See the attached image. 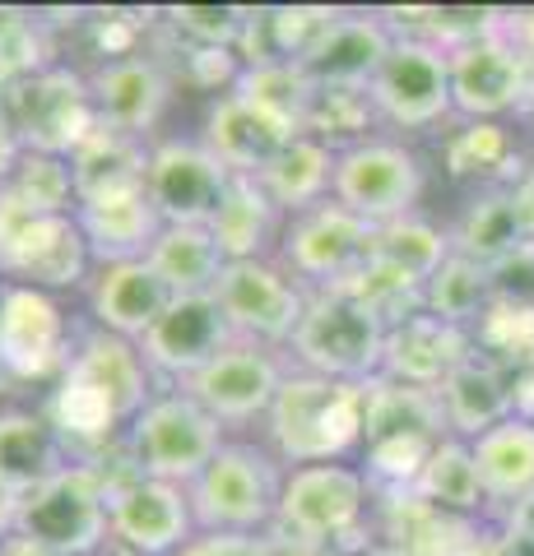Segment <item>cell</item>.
<instances>
[{
    "mask_svg": "<svg viewBox=\"0 0 534 556\" xmlns=\"http://www.w3.org/2000/svg\"><path fill=\"white\" fill-rule=\"evenodd\" d=\"M474 357V334L460 325H446L427 311L395 320L386 329V357H382V376L400 380L413 390H442L451 371H460Z\"/></svg>",
    "mask_w": 534,
    "mask_h": 556,
    "instance_id": "obj_21",
    "label": "cell"
},
{
    "mask_svg": "<svg viewBox=\"0 0 534 556\" xmlns=\"http://www.w3.org/2000/svg\"><path fill=\"white\" fill-rule=\"evenodd\" d=\"M502 529H507V533H525V538H534V496L516 501V506L502 510Z\"/></svg>",
    "mask_w": 534,
    "mask_h": 556,
    "instance_id": "obj_50",
    "label": "cell"
},
{
    "mask_svg": "<svg viewBox=\"0 0 534 556\" xmlns=\"http://www.w3.org/2000/svg\"><path fill=\"white\" fill-rule=\"evenodd\" d=\"M149 144L153 139L112 130V126H102L98 121V130L71 153V177H75L79 204L140 195L145 172H149Z\"/></svg>",
    "mask_w": 534,
    "mask_h": 556,
    "instance_id": "obj_27",
    "label": "cell"
},
{
    "mask_svg": "<svg viewBox=\"0 0 534 556\" xmlns=\"http://www.w3.org/2000/svg\"><path fill=\"white\" fill-rule=\"evenodd\" d=\"M372 126H376V108L368 89H316L302 135H316L339 153L358 144V139H372Z\"/></svg>",
    "mask_w": 534,
    "mask_h": 556,
    "instance_id": "obj_42",
    "label": "cell"
},
{
    "mask_svg": "<svg viewBox=\"0 0 534 556\" xmlns=\"http://www.w3.org/2000/svg\"><path fill=\"white\" fill-rule=\"evenodd\" d=\"M386 329L390 325L376 311H368L344 288H321L307 298L302 325L288 343V362L302 371L331 376V380L368 386V380L382 376Z\"/></svg>",
    "mask_w": 534,
    "mask_h": 556,
    "instance_id": "obj_6",
    "label": "cell"
},
{
    "mask_svg": "<svg viewBox=\"0 0 534 556\" xmlns=\"http://www.w3.org/2000/svg\"><path fill=\"white\" fill-rule=\"evenodd\" d=\"M233 172L223 167L204 139L196 135H163L149 144V172H145V195L159 208L163 223H186V228H210L223 195H228Z\"/></svg>",
    "mask_w": 534,
    "mask_h": 556,
    "instance_id": "obj_15",
    "label": "cell"
},
{
    "mask_svg": "<svg viewBox=\"0 0 534 556\" xmlns=\"http://www.w3.org/2000/svg\"><path fill=\"white\" fill-rule=\"evenodd\" d=\"M75 343L79 334L57 292L24 283L0 288V371L14 380H61Z\"/></svg>",
    "mask_w": 534,
    "mask_h": 556,
    "instance_id": "obj_12",
    "label": "cell"
},
{
    "mask_svg": "<svg viewBox=\"0 0 534 556\" xmlns=\"http://www.w3.org/2000/svg\"><path fill=\"white\" fill-rule=\"evenodd\" d=\"M65 376L79 380L84 390H94L102 404L116 413V422L131 427L140 408L159 394V380L145 367V353L140 343H131L122 334H108V329H84L79 343H75V357Z\"/></svg>",
    "mask_w": 534,
    "mask_h": 556,
    "instance_id": "obj_20",
    "label": "cell"
},
{
    "mask_svg": "<svg viewBox=\"0 0 534 556\" xmlns=\"http://www.w3.org/2000/svg\"><path fill=\"white\" fill-rule=\"evenodd\" d=\"M288 371H293V362L284 348L237 339L223 348L210 367L186 380L182 390L191 394L196 404L210 408L223 422V431H233V427L265 422V413L274 408V399H280Z\"/></svg>",
    "mask_w": 534,
    "mask_h": 556,
    "instance_id": "obj_13",
    "label": "cell"
},
{
    "mask_svg": "<svg viewBox=\"0 0 534 556\" xmlns=\"http://www.w3.org/2000/svg\"><path fill=\"white\" fill-rule=\"evenodd\" d=\"M172 24L191 47L204 51H237L243 33L251 24V10H237V5H182L172 10Z\"/></svg>",
    "mask_w": 534,
    "mask_h": 556,
    "instance_id": "obj_44",
    "label": "cell"
},
{
    "mask_svg": "<svg viewBox=\"0 0 534 556\" xmlns=\"http://www.w3.org/2000/svg\"><path fill=\"white\" fill-rule=\"evenodd\" d=\"M502 538H507V556H534V538H525V533H507V529H502Z\"/></svg>",
    "mask_w": 534,
    "mask_h": 556,
    "instance_id": "obj_54",
    "label": "cell"
},
{
    "mask_svg": "<svg viewBox=\"0 0 534 556\" xmlns=\"http://www.w3.org/2000/svg\"><path fill=\"white\" fill-rule=\"evenodd\" d=\"M530 116H534V98H530Z\"/></svg>",
    "mask_w": 534,
    "mask_h": 556,
    "instance_id": "obj_56",
    "label": "cell"
},
{
    "mask_svg": "<svg viewBox=\"0 0 534 556\" xmlns=\"http://www.w3.org/2000/svg\"><path fill=\"white\" fill-rule=\"evenodd\" d=\"M0 288H5V283H0Z\"/></svg>",
    "mask_w": 534,
    "mask_h": 556,
    "instance_id": "obj_57",
    "label": "cell"
},
{
    "mask_svg": "<svg viewBox=\"0 0 534 556\" xmlns=\"http://www.w3.org/2000/svg\"><path fill=\"white\" fill-rule=\"evenodd\" d=\"M382 501V547L390 556H470L474 538L484 533L479 519L442 515L423 496L413 492H390Z\"/></svg>",
    "mask_w": 534,
    "mask_h": 556,
    "instance_id": "obj_28",
    "label": "cell"
},
{
    "mask_svg": "<svg viewBox=\"0 0 534 556\" xmlns=\"http://www.w3.org/2000/svg\"><path fill=\"white\" fill-rule=\"evenodd\" d=\"M149 265L172 288V298H191V292H214L219 274L228 269V255H223L210 228L163 223V232L149 251Z\"/></svg>",
    "mask_w": 534,
    "mask_h": 556,
    "instance_id": "obj_35",
    "label": "cell"
},
{
    "mask_svg": "<svg viewBox=\"0 0 534 556\" xmlns=\"http://www.w3.org/2000/svg\"><path fill=\"white\" fill-rule=\"evenodd\" d=\"M284 208L265 195L256 177H233L228 195H223L219 214L210 218V232L228 260H265L280 251L284 237Z\"/></svg>",
    "mask_w": 534,
    "mask_h": 556,
    "instance_id": "obj_31",
    "label": "cell"
},
{
    "mask_svg": "<svg viewBox=\"0 0 534 556\" xmlns=\"http://www.w3.org/2000/svg\"><path fill=\"white\" fill-rule=\"evenodd\" d=\"M474 445V464L484 478L488 506H516V501L534 496V422L530 417H507L493 431H484Z\"/></svg>",
    "mask_w": 534,
    "mask_h": 556,
    "instance_id": "obj_34",
    "label": "cell"
},
{
    "mask_svg": "<svg viewBox=\"0 0 534 556\" xmlns=\"http://www.w3.org/2000/svg\"><path fill=\"white\" fill-rule=\"evenodd\" d=\"M335 159L339 153L316 135H293L274 159L256 172L265 195L284 208V218L307 214L335 195Z\"/></svg>",
    "mask_w": 534,
    "mask_h": 556,
    "instance_id": "obj_30",
    "label": "cell"
},
{
    "mask_svg": "<svg viewBox=\"0 0 534 556\" xmlns=\"http://www.w3.org/2000/svg\"><path fill=\"white\" fill-rule=\"evenodd\" d=\"M521 241H530V237L521 232V218H516V208H511L507 186L502 190H479V195L470 200V208H464V214L456 218V228H451V251L474 260V265H484V269H493L497 260H502L507 251H516Z\"/></svg>",
    "mask_w": 534,
    "mask_h": 556,
    "instance_id": "obj_38",
    "label": "cell"
},
{
    "mask_svg": "<svg viewBox=\"0 0 534 556\" xmlns=\"http://www.w3.org/2000/svg\"><path fill=\"white\" fill-rule=\"evenodd\" d=\"M200 139H204V149L233 172V177H256V172H261L293 139V130L280 126L274 116H265L243 93L228 89V93H214L210 112H204Z\"/></svg>",
    "mask_w": 534,
    "mask_h": 556,
    "instance_id": "obj_24",
    "label": "cell"
},
{
    "mask_svg": "<svg viewBox=\"0 0 534 556\" xmlns=\"http://www.w3.org/2000/svg\"><path fill=\"white\" fill-rule=\"evenodd\" d=\"M228 343H237L228 316L214 292H191V298H172L167 311L149 325L140 339L145 367L153 371L163 390H182L196 371H204Z\"/></svg>",
    "mask_w": 534,
    "mask_h": 556,
    "instance_id": "obj_18",
    "label": "cell"
},
{
    "mask_svg": "<svg viewBox=\"0 0 534 556\" xmlns=\"http://www.w3.org/2000/svg\"><path fill=\"white\" fill-rule=\"evenodd\" d=\"M507 195H511L516 218H521V232L534 241V167H525L521 177H516V181L507 186Z\"/></svg>",
    "mask_w": 534,
    "mask_h": 556,
    "instance_id": "obj_48",
    "label": "cell"
},
{
    "mask_svg": "<svg viewBox=\"0 0 534 556\" xmlns=\"http://www.w3.org/2000/svg\"><path fill=\"white\" fill-rule=\"evenodd\" d=\"M0 102H5L24 149H33V153L71 159L84 139L98 130L89 75H79L71 65H57V61L42 65L38 75L10 84V89H0Z\"/></svg>",
    "mask_w": 534,
    "mask_h": 556,
    "instance_id": "obj_8",
    "label": "cell"
},
{
    "mask_svg": "<svg viewBox=\"0 0 534 556\" xmlns=\"http://www.w3.org/2000/svg\"><path fill=\"white\" fill-rule=\"evenodd\" d=\"M507 38L521 47V56L534 65V5L530 10H516V14H507Z\"/></svg>",
    "mask_w": 534,
    "mask_h": 556,
    "instance_id": "obj_49",
    "label": "cell"
},
{
    "mask_svg": "<svg viewBox=\"0 0 534 556\" xmlns=\"http://www.w3.org/2000/svg\"><path fill=\"white\" fill-rule=\"evenodd\" d=\"M470 334H474V353L507 367L511 376L534 367V306L493 302Z\"/></svg>",
    "mask_w": 534,
    "mask_h": 556,
    "instance_id": "obj_41",
    "label": "cell"
},
{
    "mask_svg": "<svg viewBox=\"0 0 534 556\" xmlns=\"http://www.w3.org/2000/svg\"><path fill=\"white\" fill-rule=\"evenodd\" d=\"M274 260H280L307 292L339 288L372 260V223L349 214L339 200H325V204L307 208V214H293L284 223Z\"/></svg>",
    "mask_w": 534,
    "mask_h": 556,
    "instance_id": "obj_10",
    "label": "cell"
},
{
    "mask_svg": "<svg viewBox=\"0 0 534 556\" xmlns=\"http://www.w3.org/2000/svg\"><path fill=\"white\" fill-rule=\"evenodd\" d=\"M288 464L265 441L228 437L210 468L186 486L200 533H233V538H270L280 525Z\"/></svg>",
    "mask_w": 534,
    "mask_h": 556,
    "instance_id": "obj_2",
    "label": "cell"
},
{
    "mask_svg": "<svg viewBox=\"0 0 534 556\" xmlns=\"http://www.w3.org/2000/svg\"><path fill=\"white\" fill-rule=\"evenodd\" d=\"M451 255H456L451 232L437 228V223L423 218V214H409V218H395V223L372 228V260L395 269V274L413 278V283H427Z\"/></svg>",
    "mask_w": 534,
    "mask_h": 556,
    "instance_id": "obj_37",
    "label": "cell"
},
{
    "mask_svg": "<svg viewBox=\"0 0 534 556\" xmlns=\"http://www.w3.org/2000/svg\"><path fill=\"white\" fill-rule=\"evenodd\" d=\"M172 302V288L153 274L149 260H126V265H98L89 288H84V306H89L94 329L122 334L140 343L149 325L163 316Z\"/></svg>",
    "mask_w": 534,
    "mask_h": 556,
    "instance_id": "obj_23",
    "label": "cell"
},
{
    "mask_svg": "<svg viewBox=\"0 0 534 556\" xmlns=\"http://www.w3.org/2000/svg\"><path fill=\"white\" fill-rule=\"evenodd\" d=\"M89 89L98 121L112 130L153 139L159 121L172 108V75L149 51H112L89 70Z\"/></svg>",
    "mask_w": 534,
    "mask_h": 556,
    "instance_id": "obj_19",
    "label": "cell"
},
{
    "mask_svg": "<svg viewBox=\"0 0 534 556\" xmlns=\"http://www.w3.org/2000/svg\"><path fill=\"white\" fill-rule=\"evenodd\" d=\"M488 306H493V278L484 265H474V260H464V255H451L423 283V311L446 325L474 329Z\"/></svg>",
    "mask_w": 534,
    "mask_h": 556,
    "instance_id": "obj_40",
    "label": "cell"
},
{
    "mask_svg": "<svg viewBox=\"0 0 534 556\" xmlns=\"http://www.w3.org/2000/svg\"><path fill=\"white\" fill-rule=\"evenodd\" d=\"M413 496H423L442 515L479 519L488 496H484V478H479V464H474V445L460 437H442L437 450L427 455L419 482H413Z\"/></svg>",
    "mask_w": 534,
    "mask_h": 556,
    "instance_id": "obj_36",
    "label": "cell"
},
{
    "mask_svg": "<svg viewBox=\"0 0 534 556\" xmlns=\"http://www.w3.org/2000/svg\"><path fill=\"white\" fill-rule=\"evenodd\" d=\"M488 278H493V302L534 306V241H521L516 251H507L488 269Z\"/></svg>",
    "mask_w": 534,
    "mask_h": 556,
    "instance_id": "obj_45",
    "label": "cell"
},
{
    "mask_svg": "<svg viewBox=\"0 0 534 556\" xmlns=\"http://www.w3.org/2000/svg\"><path fill=\"white\" fill-rule=\"evenodd\" d=\"M372 482L363 464H302L288 468L284 501H280V525H274V543L284 547H312L331 552L344 538H353L372 515Z\"/></svg>",
    "mask_w": 534,
    "mask_h": 556,
    "instance_id": "obj_4",
    "label": "cell"
},
{
    "mask_svg": "<svg viewBox=\"0 0 534 556\" xmlns=\"http://www.w3.org/2000/svg\"><path fill=\"white\" fill-rule=\"evenodd\" d=\"M79 232L94 251V269L98 265H126V260H149L153 241L163 232L159 208L149 204V195H122V200H98V204H79L75 208Z\"/></svg>",
    "mask_w": 534,
    "mask_h": 556,
    "instance_id": "obj_29",
    "label": "cell"
},
{
    "mask_svg": "<svg viewBox=\"0 0 534 556\" xmlns=\"http://www.w3.org/2000/svg\"><path fill=\"white\" fill-rule=\"evenodd\" d=\"M516 413L530 417V422H534V367L516 371Z\"/></svg>",
    "mask_w": 534,
    "mask_h": 556,
    "instance_id": "obj_51",
    "label": "cell"
},
{
    "mask_svg": "<svg viewBox=\"0 0 534 556\" xmlns=\"http://www.w3.org/2000/svg\"><path fill=\"white\" fill-rule=\"evenodd\" d=\"M368 93H372L376 121L395 130H433L456 112L446 51L419 38H395L390 56L376 70Z\"/></svg>",
    "mask_w": 534,
    "mask_h": 556,
    "instance_id": "obj_16",
    "label": "cell"
},
{
    "mask_svg": "<svg viewBox=\"0 0 534 556\" xmlns=\"http://www.w3.org/2000/svg\"><path fill=\"white\" fill-rule=\"evenodd\" d=\"M94 251L79 232L75 214H38L0 186V283H24L42 292L89 288Z\"/></svg>",
    "mask_w": 534,
    "mask_h": 556,
    "instance_id": "obj_3",
    "label": "cell"
},
{
    "mask_svg": "<svg viewBox=\"0 0 534 556\" xmlns=\"http://www.w3.org/2000/svg\"><path fill=\"white\" fill-rule=\"evenodd\" d=\"M446 65H451L456 116L464 121H502L507 112L530 108V98H534V65L507 38V20L502 28L484 33V38L451 47L446 51Z\"/></svg>",
    "mask_w": 534,
    "mask_h": 556,
    "instance_id": "obj_14",
    "label": "cell"
},
{
    "mask_svg": "<svg viewBox=\"0 0 534 556\" xmlns=\"http://www.w3.org/2000/svg\"><path fill=\"white\" fill-rule=\"evenodd\" d=\"M423 181H427L423 163L405 139L372 135V139H358V144L339 149L331 200H339L349 214L372 223V228H382V223L419 214Z\"/></svg>",
    "mask_w": 534,
    "mask_h": 556,
    "instance_id": "obj_9",
    "label": "cell"
},
{
    "mask_svg": "<svg viewBox=\"0 0 534 556\" xmlns=\"http://www.w3.org/2000/svg\"><path fill=\"white\" fill-rule=\"evenodd\" d=\"M214 298H219L237 339L284 348L288 353L312 292H307L274 255H265V260H228V269H223L219 283H214Z\"/></svg>",
    "mask_w": 534,
    "mask_h": 556,
    "instance_id": "obj_11",
    "label": "cell"
},
{
    "mask_svg": "<svg viewBox=\"0 0 534 556\" xmlns=\"http://www.w3.org/2000/svg\"><path fill=\"white\" fill-rule=\"evenodd\" d=\"M233 93H243L247 102H256L265 116H274L293 135H302L316 84L307 79V70L298 61H256V65H243Z\"/></svg>",
    "mask_w": 534,
    "mask_h": 556,
    "instance_id": "obj_39",
    "label": "cell"
},
{
    "mask_svg": "<svg viewBox=\"0 0 534 556\" xmlns=\"http://www.w3.org/2000/svg\"><path fill=\"white\" fill-rule=\"evenodd\" d=\"M122 441H126V459L135 473L191 486L223 450L228 431L186 390H159L140 408V417L126 427Z\"/></svg>",
    "mask_w": 534,
    "mask_h": 556,
    "instance_id": "obj_7",
    "label": "cell"
},
{
    "mask_svg": "<svg viewBox=\"0 0 534 556\" xmlns=\"http://www.w3.org/2000/svg\"><path fill=\"white\" fill-rule=\"evenodd\" d=\"M108 492L112 478H102L94 459H75L61 468L38 492L14 501V538H28L57 556H98L112 543L108 525Z\"/></svg>",
    "mask_w": 534,
    "mask_h": 556,
    "instance_id": "obj_5",
    "label": "cell"
},
{
    "mask_svg": "<svg viewBox=\"0 0 534 556\" xmlns=\"http://www.w3.org/2000/svg\"><path fill=\"white\" fill-rule=\"evenodd\" d=\"M24 153H28V149H24V139H20V130H14V121H10V112H5V102H0V186L14 177V167H20Z\"/></svg>",
    "mask_w": 534,
    "mask_h": 556,
    "instance_id": "obj_47",
    "label": "cell"
},
{
    "mask_svg": "<svg viewBox=\"0 0 534 556\" xmlns=\"http://www.w3.org/2000/svg\"><path fill=\"white\" fill-rule=\"evenodd\" d=\"M437 404H442V417H446V437L479 441L497 422L516 417V376L474 353L437 390Z\"/></svg>",
    "mask_w": 534,
    "mask_h": 556,
    "instance_id": "obj_26",
    "label": "cell"
},
{
    "mask_svg": "<svg viewBox=\"0 0 534 556\" xmlns=\"http://www.w3.org/2000/svg\"><path fill=\"white\" fill-rule=\"evenodd\" d=\"M71 445L57 437L42 408H0V492L20 501L71 468Z\"/></svg>",
    "mask_w": 534,
    "mask_h": 556,
    "instance_id": "obj_25",
    "label": "cell"
},
{
    "mask_svg": "<svg viewBox=\"0 0 534 556\" xmlns=\"http://www.w3.org/2000/svg\"><path fill=\"white\" fill-rule=\"evenodd\" d=\"M10 525H14V501H10L5 492H0V538L10 533Z\"/></svg>",
    "mask_w": 534,
    "mask_h": 556,
    "instance_id": "obj_55",
    "label": "cell"
},
{
    "mask_svg": "<svg viewBox=\"0 0 534 556\" xmlns=\"http://www.w3.org/2000/svg\"><path fill=\"white\" fill-rule=\"evenodd\" d=\"M442 437H446V417L437 404V390H413V386H400V380H386V376L368 380L363 450L368 445H395V441L437 445Z\"/></svg>",
    "mask_w": 534,
    "mask_h": 556,
    "instance_id": "obj_32",
    "label": "cell"
},
{
    "mask_svg": "<svg viewBox=\"0 0 534 556\" xmlns=\"http://www.w3.org/2000/svg\"><path fill=\"white\" fill-rule=\"evenodd\" d=\"M172 556H280L274 538H233V533H196Z\"/></svg>",
    "mask_w": 534,
    "mask_h": 556,
    "instance_id": "obj_46",
    "label": "cell"
},
{
    "mask_svg": "<svg viewBox=\"0 0 534 556\" xmlns=\"http://www.w3.org/2000/svg\"><path fill=\"white\" fill-rule=\"evenodd\" d=\"M14 195L24 204H33L38 214H75L79 195H75V177H71V159H57V153H24L20 167H14Z\"/></svg>",
    "mask_w": 534,
    "mask_h": 556,
    "instance_id": "obj_43",
    "label": "cell"
},
{
    "mask_svg": "<svg viewBox=\"0 0 534 556\" xmlns=\"http://www.w3.org/2000/svg\"><path fill=\"white\" fill-rule=\"evenodd\" d=\"M108 525L112 543L126 547L131 556H172L200 533L186 486L145 478L135 468H126V478H112Z\"/></svg>",
    "mask_w": 534,
    "mask_h": 556,
    "instance_id": "obj_17",
    "label": "cell"
},
{
    "mask_svg": "<svg viewBox=\"0 0 534 556\" xmlns=\"http://www.w3.org/2000/svg\"><path fill=\"white\" fill-rule=\"evenodd\" d=\"M395 47V28L382 14H335L331 28L298 61L316 89H372L376 70Z\"/></svg>",
    "mask_w": 534,
    "mask_h": 556,
    "instance_id": "obj_22",
    "label": "cell"
},
{
    "mask_svg": "<svg viewBox=\"0 0 534 556\" xmlns=\"http://www.w3.org/2000/svg\"><path fill=\"white\" fill-rule=\"evenodd\" d=\"M0 556H57V552H47V547H38V543H28V538L5 533V538H0Z\"/></svg>",
    "mask_w": 534,
    "mask_h": 556,
    "instance_id": "obj_53",
    "label": "cell"
},
{
    "mask_svg": "<svg viewBox=\"0 0 534 556\" xmlns=\"http://www.w3.org/2000/svg\"><path fill=\"white\" fill-rule=\"evenodd\" d=\"M442 167L451 181H474L479 190H502L525 172V159L502 121H464L460 130L446 135Z\"/></svg>",
    "mask_w": 534,
    "mask_h": 556,
    "instance_id": "obj_33",
    "label": "cell"
},
{
    "mask_svg": "<svg viewBox=\"0 0 534 556\" xmlns=\"http://www.w3.org/2000/svg\"><path fill=\"white\" fill-rule=\"evenodd\" d=\"M470 556H507V538H502V529H484L474 538V547H470Z\"/></svg>",
    "mask_w": 534,
    "mask_h": 556,
    "instance_id": "obj_52",
    "label": "cell"
},
{
    "mask_svg": "<svg viewBox=\"0 0 534 556\" xmlns=\"http://www.w3.org/2000/svg\"><path fill=\"white\" fill-rule=\"evenodd\" d=\"M363 427H368V386L293 367L274 408L261 422V441L288 468L344 464L363 455Z\"/></svg>",
    "mask_w": 534,
    "mask_h": 556,
    "instance_id": "obj_1",
    "label": "cell"
}]
</instances>
